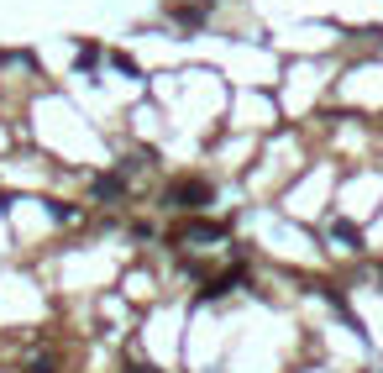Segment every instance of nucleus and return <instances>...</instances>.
<instances>
[{"instance_id": "obj_3", "label": "nucleus", "mask_w": 383, "mask_h": 373, "mask_svg": "<svg viewBox=\"0 0 383 373\" xmlns=\"http://www.w3.org/2000/svg\"><path fill=\"white\" fill-rule=\"evenodd\" d=\"M95 63H100V48H95V43L79 48V69H95Z\"/></svg>"}, {"instance_id": "obj_1", "label": "nucleus", "mask_w": 383, "mask_h": 373, "mask_svg": "<svg viewBox=\"0 0 383 373\" xmlns=\"http://www.w3.org/2000/svg\"><path fill=\"white\" fill-rule=\"evenodd\" d=\"M163 200H168V210L200 216V210H210V205H216V184H210V179H174V184L163 190Z\"/></svg>"}, {"instance_id": "obj_4", "label": "nucleus", "mask_w": 383, "mask_h": 373, "mask_svg": "<svg viewBox=\"0 0 383 373\" xmlns=\"http://www.w3.org/2000/svg\"><path fill=\"white\" fill-rule=\"evenodd\" d=\"M126 373H163V368H148V363H126Z\"/></svg>"}, {"instance_id": "obj_2", "label": "nucleus", "mask_w": 383, "mask_h": 373, "mask_svg": "<svg viewBox=\"0 0 383 373\" xmlns=\"http://www.w3.org/2000/svg\"><path fill=\"white\" fill-rule=\"evenodd\" d=\"M331 242H341V252H362V237L352 221H331Z\"/></svg>"}]
</instances>
